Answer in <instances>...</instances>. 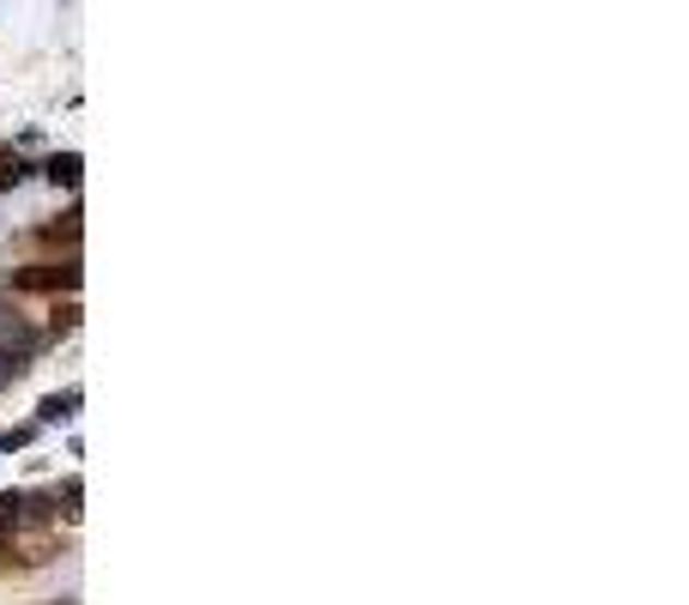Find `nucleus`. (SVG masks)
<instances>
[{
	"label": "nucleus",
	"mask_w": 689,
	"mask_h": 605,
	"mask_svg": "<svg viewBox=\"0 0 689 605\" xmlns=\"http://www.w3.org/2000/svg\"><path fill=\"white\" fill-rule=\"evenodd\" d=\"M43 340H49V333H43L37 321L19 316L13 302H0V357H19V364H25V357L43 352Z\"/></svg>",
	"instance_id": "f257e3e1"
},
{
	"label": "nucleus",
	"mask_w": 689,
	"mask_h": 605,
	"mask_svg": "<svg viewBox=\"0 0 689 605\" xmlns=\"http://www.w3.org/2000/svg\"><path fill=\"white\" fill-rule=\"evenodd\" d=\"M49 502L43 497H25V490H0V545H13L19 539V526H31V521H49Z\"/></svg>",
	"instance_id": "f03ea898"
},
{
	"label": "nucleus",
	"mask_w": 689,
	"mask_h": 605,
	"mask_svg": "<svg viewBox=\"0 0 689 605\" xmlns=\"http://www.w3.org/2000/svg\"><path fill=\"white\" fill-rule=\"evenodd\" d=\"M13 290H79V261H37L13 273Z\"/></svg>",
	"instance_id": "7ed1b4c3"
},
{
	"label": "nucleus",
	"mask_w": 689,
	"mask_h": 605,
	"mask_svg": "<svg viewBox=\"0 0 689 605\" xmlns=\"http://www.w3.org/2000/svg\"><path fill=\"white\" fill-rule=\"evenodd\" d=\"M73 412H79V388H61V394H49L37 406V424H67Z\"/></svg>",
	"instance_id": "20e7f679"
},
{
	"label": "nucleus",
	"mask_w": 689,
	"mask_h": 605,
	"mask_svg": "<svg viewBox=\"0 0 689 605\" xmlns=\"http://www.w3.org/2000/svg\"><path fill=\"white\" fill-rule=\"evenodd\" d=\"M43 176H49L55 188H79V152H55V158L43 164Z\"/></svg>",
	"instance_id": "39448f33"
},
{
	"label": "nucleus",
	"mask_w": 689,
	"mask_h": 605,
	"mask_svg": "<svg viewBox=\"0 0 689 605\" xmlns=\"http://www.w3.org/2000/svg\"><path fill=\"white\" fill-rule=\"evenodd\" d=\"M31 176V164L25 158H0V188H19Z\"/></svg>",
	"instance_id": "423d86ee"
},
{
	"label": "nucleus",
	"mask_w": 689,
	"mask_h": 605,
	"mask_svg": "<svg viewBox=\"0 0 689 605\" xmlns=\"http://www.w3.org/2000/svg\"><path fill=\"white\" fill-rule=\"evenodd\" d=\"M31 436H37V424H19V430H0V454H13V448H25Z\"/></svg>",
	"instance_id": "0eeeda50"
},
{
	"label": "nucleus",
	"mask_w": 689,
	"mask_h": 605,
	"mask_svg": "<svg viewBox=\"0 0 689 605\" xmlns=\"http://www.w3.org/2000/svg\"><path fill=\"white\" fill-rule=\"evenodd\" d=\"M19 376H25V364H19V357H0V394H7V388H13Z\"/></svg>",
	"instance_id": "6e6552de"
},
{
	"label": "nucleus",
	"mask_w": 689,
	"mask_h": 605,
	"mask_svg": "<svg viewBox=\"0 0 689 605\" xmlns=\"http://www.w3.org/2000/svg\"><path fill=\"white\" fill-rule=\"evenodd\" d=\"M49 242H79V212H67V224H55Z\"/></svg>",
	"instance_id": "1a4fd4ad"
}]
</instances>
